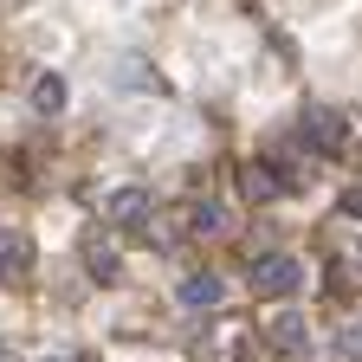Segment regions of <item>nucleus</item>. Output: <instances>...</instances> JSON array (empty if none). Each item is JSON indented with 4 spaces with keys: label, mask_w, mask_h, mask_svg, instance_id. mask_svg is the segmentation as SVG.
<instances>
[{
    "label": "nucleus",
    "mask_w": 362,
    "mask_h": 362,
    "mask_svg": "<svg viewBox=\"0 0 362 362\" xmlns=\"http://www.w3.org/2000/svg\"><path fill=\"white\" fill-rule=\"evenodd\" d=\"M337 349H343V362H362V324H343Z\"/></svg>",
    "instance_id": "obj_11"
},
{
    "label": "nucleus",
    "mask_w": 362,
    "mask_h": 362,
    "mask_svg": "<svg viewBox=\"0 0 362 362\" xmlns=\"http://www.w3.org/2000/svg\"><path fill=\"white\" fill-rule=\"evenodd\" d=\"M33 110H39V117H59V110H65V78H59V71H45V78L33 84Z\"/></svg>",
    "instance_id": "obj_6"
},
{
    "label": "nucleus",
    "mask_w": 362,
    "mask_h": 362,
    "mask_svg": "<svg viewBox=\"0 0 362 362\" xmlns=\"http://www.w3.org/2000/svg\"><path fill=\"white\" fill-rule=\"evenodd\" d=\"M0 362H13V356H0Z\"/></svg>",
    "instance_id": "obj_14"
},
{
    "label": "nucleus",
    "mask_w": 362,
    "mask_h": 362,
    "mask_svg": "<svg viewBox=\"0 0 362 362\" xmlns=\"http://www.w3.org/2000/svg\"><path fill=\"white\" fill-rule=\"evenodd\" d=\"M45 362H78V356H45Z\"/></svg>",
    "instance_id": "obj_13"
},
{
    "label": "nucleus",
    "mask_w": 362,
    "mask_h": 362,
    "mask_svg": "<svg viewBox=\"0 0 362 362\" xmlns=\"http://www.w3.org/2000/svg\"><path fill=\"white\" fill-rule=\"evenodd\" d=\"M356 259H362V252H356Z\"/></svg>",
    "instance_id": "obj_15"
},
{
    "label": "nucleus",
    "mask_w": 362,
    "mask_h": 362,
    "mask_svg": "<svg viewBox=\"0 0 362 362\" xmlns=\"http://www.w3.org/2000/svg\"><path fill=\"white\" fill-rule=\"evenodd\" d=\"M279 188H285V181H279V175H272V168H259V162L246 168V194H252V201H272V194H279Z\"/></svg>",
    "instance_id": "obj_9"
},
{
    "label": "nucleus",
    "mask_w": 362,
    "mask_h": 362,
    "mask_svg": "<svg viewBox=\"0 0 362 362\" xmlns=\"http://www.w3.org/2000/svg\"><path fill=\"white\" fill-rule=\"evenodd\" d=\"M272 343H279L285 356H304V349H310V330H304V317H298V310H279V317H272Z\"/></svg>",
    "instance_id": "obj_5"
},
{
    "label": "nucleus",
    "mask_w": 362,
    "mask_h": 362,
    "mask_svg": "<svg viewBox=\"0 0 362 362\" xmlns=\"http://www.w3.org/2000/svg\"><path fill=\"white\" fill-rule=\"evenodd\" d=\"M175 298H181V310H214V304L226 298V285H220V272H188Z\"/></svg>",
    "instance_id": "obj_4"
},
{
    "label": "nucleus",
    "mask_w": 362,
    "mask_h": 362,
    "mask_svg": "<svg viewBox=\"0 0 362 362\" xmlns=\"http://www.w3.org/2000/svg\"><path fill=\"white\" fill-rule=\"evenodd\" d=\"M0 265H7V272H26V240H20V233L0 240Z\"/></svg>",
    "instance_id": "obj_10"
},
{
    "label": "nucleus",
    "mask_w": 362,
    "mask_h": 362,
    "mask_svg": "<svg viewBox=\"0 0 362 362\" xmlns=\"http://www.w3.org/2000/svg\"><path fill=\"white\" fill-rule=\"evenodd\" d=\"M343 214H349V220H362V188H349V194H343Z\"/></svg>",
    "instance_id": "obj_12"
},
{
    "label": "nucleus",
    "mask_w": 362,
    "mask_h": 362,
    "mask_svg": "<svg viewBox=\"0 0 362 362\" xmlns=\"http://www.w3.org/2000/svg\"><path fill=\"white\" fill-rule=\"evenodd\" d=\"M304 143H310L317 156H343V149H349V117H343L337 104H310V110H304Z\"/></svg>",
    "instance_id": "obj_1"
},
{
    "label": "nucleus",
    "mask_w": 362,
    "mask_h": 362,
    "mask_svg": "<svg viewBox=\"0 0 362 362\" xmlns=\"http://www.w3.org/2000/svg\"><path fill=\"white\" fill-rule=\"evenodd\" d=\"M104 220L123 226V233H143V226H149V188H117L104 201Z\"/></svg>",
    "instance_id": "obj_3"
},
{
    "label": "nucleus",
    "mask_w": 362,
    "mask_h": 362,
    "mask_svg": "<svg viewBox=\"0 0 362 362\" xmlns=\"http://www.w3.org/2000/svg\"><path fill=\"white\" fill-rule=\"evenodd\" d=\"M298 285H304V265H298L291 252H272V259L252 265V291H259V298H291Z\"/></svg>",
    "instance_id": "obj_2"
},
{
    "label": "nucleus",
    "mask_w": 362,
    "mask_h": 362,
    "mask_svg": "<svg viewBox=\"0 0 362 362\" xmlns=\"http://www.w3.org/2000/svg\"><path fill=\"white\" fill-rule=\"evenodd\" d=\"M226 226H233V220H226V207H220V201H201V207H194V233H207V240H220V233H226Z\"/></svg>",
    "instance_id": "obj_8"
},
{
    "label": "nucleus",
    "mask_w": 362,
    "mask_h": 362,
    "mask_svg": "<svg viewBox=\"0 0 362 362\" xmlns=\"http://www.w3.org/2000/svg\"><path fill=\"white\" fill-rule=\"evenodd\" d=\"M84 265H90V279H117V246H104V240H84Z\"/></svg>",
    "instance_id": "obj_7"
}]
</instances>
